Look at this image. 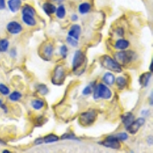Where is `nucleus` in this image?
<instances>
[{
    "label": "nucleus",
    "mask_w": 153,
    "mask_h": 153,
    "mask_svg": "<svg viewBox=\"0 0 153 153\" xmlns=\"http://www.w3.org/2000/svg\"><path fill=\"white\" fill-rule=\"evenodd\" d=\"M61 139H69V140H78L77 137L75 136L74 134L72 132H69V133H65L62 135L61 137Z\"/></svg>",
    "instance_id": "obj_32"
},
{
    "label": "nucleus",
    "mask_w": 153,
    "mask_h": 153,
    "mask_svg": "<svg viewBox=\"0 0 153 153\" xmlns=\"http://www.w3.org/2000/svg\"><path fill=\"white\" fill-rule=\"evenodd\" d=\"M137 58L136 53L132 50L119 51L114 54V59L120 65H127Z\"/></svg>",
    "instance_id": "obj_1"
},
{
    "label": "nucleus",
    "mask_w": 153,
    "mask_h": 153,
    "mask_svg": "<svg viewBox=\"0 0 153 153\" xmlns=\"http://www.w3.org/2000/svg\"><path fill=\"white\" fill-rule=\"evenodd\" d=\"M152 65H153V61H151V64L149 65V71L150 72H152Z\"/></svg>",
    "instance_id": "obj_44"
},
{
    "label": "nucleus",
    "mask_w": 153,
    "mask_h": 153,
    "mask_svg": "<svg viewBox=\"0 0 153 153\" xmlns=\"http://www.w3.org/2000/svg\"><path fill=\"white\" fill-rule=\"evenodd\" d=\"M150 114V112L149 110H142L141 112V115L143 117H149Z\"/></svg>",
    "instance_id": "obj_37"
},
{
    "label": "nucleus",
    "mask_w": 153,
    "mask_h": 153,
    "mask_svg": "<svg viewBox=\"0 0 153 153\" xmlns=\"http://www.w3.org/2000/svg\"><path fill=\"white\" fill-rule=\"evenodd\" d=\"M102 146H105L106 148L112 149L115 150H120L122 148L120 141L116 137V136H108L105 138L104 140L99 143Z\"/></svg>",
    "instance_id": "obj_7"
},
{
    "label": "nucleus",
    "mask_w": 153,
    "mask_h": 153,
    "mask_svg": "<svg viewBox=\"0 0 153 153\" xmlns=\"http://www.w3.org/2000/svg\"><path fill=\"white\" fill-rule=\"evenodd\" d=\"M0 94L3 96H8L10 94V89L3 84H0Z\"/></svg>",
    "instance_id": "obj_31"
},
{
    "label": "nucleus",
    "mask_w": 153,
    "mask_h": 153,
    "mask_svg": "<svg viewBox=\"0 0 153 153\" xmlns=\"http://www.w3.org/2000/svg\"><path fill=\"white\" fill-rule=\"evenodd\" d=\"M22 20L25 25L29 27H35L37 25V21L35 16H28V15H22Z\"/></svg>",
    "instance_id": "obj_17"
},
{
    "label": "nucleus",
    "mask_w": 153,
    "mask_h": 153,
    "mask_svg": "<svg viewBox=\"0 0 153 153\" xmlns=\"http://www.w3.org/2000/svg\"><path fill=\"white\" fill-rule=\"evenodd\" d=\"M0 144H1V145H6V144H5V142L2 141V140H1V139H0Z\"/></svg>",
    "instance_id": "obj_45"
},
{
    "label": "nucleus",
    "mask_w": 153,
    "mask_h": 153,
    "mask_svg": "<svg viewBox=\"0 0 153 153\" xmlns=\"http://www.w3.org/2000/svg\"><path fill=\"white\" fill-rule=\"evenodd\" d=\"M22 0H9L7 2L9 10L13 13H16L20 10L22 7Z\"/></svg>",
    "instance_id": "obj_13"
},
{
    "label": "nucleus",
    "mask_w": 153,
    "mask_h": 153,
    "mask_svg": "<svg viewBox=\"0 0 153 153\" xmlns=\"http://www.w3.org/2000/svg\"><path fill=\"white\" fill-rule=\"evenodd\" d=\"M56 9H57V7L53 3H51V2H45L42 5V9L48 16H51V15L54 14L56 12Z\"/></svg>",
    "instance_id": "obj_18"
},
{
    "label": "nucleus",
    "mask_w": 153,
    "mask_h": 153,
    "mask_svg": "<svg viewBox=\"0 0 153 153\" xmlns=\"http://www.w3.org/2000/svg\"><path fill=\"white\" fill-rule=\"evenodd\" d=\"M44 139V143H46V144H49V143H56L60 139V137L55 135V134L51 133L45 136L43 138Z\"/></svg>",
    "instance_id": "obj_24"
},
{
    "label": "nucleus",
    "mask_w": 153,
    "mask_h": 153,
    "mask_svg": "<svg viewBox=\"0 0 153 153\" xmlns=\"http://www.w3.org/2000/svg\"><path fill=\"white\" fill-rule=\"evenodd\" d=\"M5 8V0H0V10H3Z\"/></svg>",
    "instance_id": "obj_38"
},
{
    "label": "nucleus",
    "mask_w": 153,
    "mask_h": 153,
    "mask_svg": "<svg viewBox=\"0 0 153 153\" xmlns=\"http://www.w3.org/2000/svg\"><path fill=\"white\" fill-rule=\"evenodd\" d=\"M36 91L42 96H46L49 92L48 87L44 84H38L36 85Z\"/></svg>",
    "instance_id": "obj_25"
},
{
    "label": "nucleus",
    "mask_w": 153,
    "mask_h": 153,
    "mask_svg": "<svg viewBox=\"0 0 153 153\" xmlns=\"http://www.w3.org/2000/svg\"><path fill=\"white\" fill-rule=\"evenodd\" d=\"M66 41L67 42H68V44L69 45H71V47L73 48H76L79 45V42L78 41L76 40V39H74V38H72V37H70V36H68L66 38Z\"/></svg>",
    "instance_id": "obj_30"
},
{
    "label": "nucleus",
    "mask_w": 153,
    "mask_h": 153,
    "mask_svg": "<svg viewBox=\"0 0 153 153\" xmlns=\"http://www.w3.org/2000/svg\"><path fill=\"white\" fill-rule=\"evenodd\" d=\"M98 112L94 109H91L85 112H83L79 117V123L83 126H91L96 120H97Z\"/></svg>",
    "instance_id": "obj_4"
},
{
    "label": "nucleus",
    "mask_w": 153,
    "mask_h": 153,
    "mask_svg": "<svg viewBox=\"0 0 153 153\" xmlns=\"http://www.w3.org/2000/svg\"><path fill=\"white\" fill-rule=\"evenodd\" d=\"M68 46L65 45H63L61 47L59 48V54L61 56L63 59H66L67 56H68Z\"/></svg>",
    "instance_id": "obj_29"
},
{
    "label": "nucleus",
    "mask_w": 153,
    "mask_h": 153,
    "mask_svg": "<svg viewBox=\"0 0 153 153\" xmlns=\"http://www.w3.org/2000/svg\"><path fill=\"white\" fill-rule=\"evenodd\" d=\"M96 85H97L96 81H94V82H92V83H91L89 85L86 86V87L83 89V91H82V94H83L84 96L91 95V94L93 93L94 88Z\"/></svg>",
    "instance_id": "obj_26"
},
{
    "label": "nucleus",
    "mask_w": 153,
    "mask_h": 153,
    "mask_svg": "<svg viewBox=\"0 0 153 153\" xmlns=\"http://www.w3.org/2000/svg\"><path fill=\"white\" fill-rule=\"evenodd\" d=\"M66 78V70L64 65H58L53 71L51 81L54 85H62Z\"/></svg>",
    "instance_id": "obj_5"
},
{
    "label": "nucleus",
    "mask_w": 153,
    "mask_h": 153,
    "mask_svg": "<svg viewBox=\"0 0 153 153\" xmlns=\"http://www.w3.org/2000/svg\"><path fill=\"white\" fill-rule=\"evenodd\" d=\"M6 30L11 35H16L20 34L23 31V27L17 21H11L6 25Z\"/></svg>",
    "instance_id": "obj_10"
},
{
    "label": "nucleus",
    "mask_w": 153,
    "mask_h": 153,
    "mask_svg": "<svg viewBox=\"0 0 153 153\" xmlns=\"http://www.w3.org/2000/svg\"><path fill=\"white\" fill-rule=\"evenodd\" d=\"M52 1L57 4H61L63 2H65V0H52Z\"/></svg>",
    "instance_id": "obj_43"
},
{
    "label": "nucleus",
    "mask_w": 153,
    "mask_h": 153,
    "mask_svg": "<svg viewBox=\"0 0 153 153\" xmlns=\"http://www.w3.org/2000/svg\"><path fill=\"white\" fill-rule=\"evenodd\" d=\"M91 5L88 2H82L78 6V12L80 15H86L91 12Z\"/></svg>",
    "instance_id": "obj_21"
},
{
    "label": "nucleus",
    "mask_w": 153,
    "mask_h": 153,
    "mask_svg": "<svg viewBox=\"0 0 153 153\" xmlns=\"http://www.w3.org/2000/svg\"><path fill=\"white\" fill-rule=\"evenodd\" d=\"M0 107L2 108V110H3L4 113H8V107H7V106H6V105L2 104V105H1V106H0Z\"/></svg>",
    "instance_id": "obj_41"
},
{
    "label": "nucleus",
    "mask_w": 153,
    "mask_h": 153,
    "mask_svg": "<svg viewBox=\"0 0 153 153\" xmlns=\"http://www.w3.org/2000/svg\"><path fill=\"white\" fill-rule=\"evenodd\" d=\"M22 15H28V16H35L36 15V11L35 8L32 7L31 5L25 4L22 8Z\"/></svg>",
    "instance_id": "obj_22"
},
{
    "label": "nucleus",
    "mask_w": 153,
    "mask_h": 153,
    "mask_svg": "<svg viewBox=\"0 0 153 153\" xmlns=\"http://www.w3.org/2000/svg\"><path fill=\"white\" fill-rule=\"evenodd\" d=\"M103 83L107 86H113L115 84L116 76L111 72H106L102 77Z\"/></svg>",
    "instance_id": "obj_16"
},
{
    "label": "nucleus",
    "mask_w": 153,
    "mask_h": 153,
    "mask_svg": "<svg viewBox=\"0 0 153 153\" xmlns=\"http://www.w3.org/2000/svg\"><path fill=\"white\" fill-rule=\"evenodd\" d=\"M9 98L12 102H18L22 98V94L19 91H13L12 93L9 94Z\"/></svg>",
    "instance_id": "obj_28"
},
{
    "label": "nucleus",
    "mask_w": 153,
    "mask_h": 153,
    "mask_svg": "<svg viewBox=\"0 0 153 153\" xmlns=\"http://www.w3.org/2000/svg\"><path fill=\"white\" fill-rule=\"evenodd\" d=\"M78 16L76 14H73L71 16V20L72 22H76L77 20H78Z\"/></svg>",
    "instance_id": "obj_39"
},
{
    "label": "nucleus",
    "mask_w": 153,
    "mask_h": 153,
    "mask_svg": "<svg viewBox=\"0 0 153 153\" xmlns=\"http://www.w3.org/2000/svg\"><path fill=\"white\" fill-rule=\"evenodd\" d=\"M121 120L125 127H126L135 120V117L132 113H126L121 117Z\"/></svg>",
    "instance_id": "obj_19"
},
{
    "label": "nucleus",
    "mask_w": 153,
    "mask_h": 153,
    "mask_svg": "<svg viewBox=\"0 0 153 153\" xmlns=\"http://www.w3.org/2000/svg\"><path fill=\"white\" fill-rule=\"evenodd\" d=\"M115 84L117 85V89L119 91H123L128 85V80L124 76H119L116 77Z\"/></svg>",
    "instance_id": "obj_15"
},
{
    "label": "nucleus",
    "mask_w": 153,
    "mask_h": 153,
    "mask_svg": "<svg viewBox=\"0 0 153 153\" xmlns=\"http://www.w3.org/2000/svg\"><path fill=\"white\" fill-rule=\"evenodd\" d=\"M31 107L33 108L34 110H42L45 106V102L42 99H35L31 102Z\"/></svg>",
    "instance_id": "obj_20"
},
{
    "label": "nucleus",
    "mask_w": 153,
    "mask_h": 153,
    "mask_svg": "<svg viewBox=\"0 0 153 153\" xmlns=\"http://www.w3.org/2000/svg\"><path fill=\"white\" fill-rule=\"evenodd\" d=\"M93 97L95 100L99 99L109 100L113 97V93L107 85L103 83H100L94 87L93 91Z\"/></svg>",
    "instance_id": "obj_2"
},
{
    "label": "nucleus",
    "mask_w": 153,
    "mask_h": 153,
    "mask_svg": "<svg viewBox=\"0 0 153 153\" xmlns=\"http://www.w3.org/2000/svg\"><path fill=\"white\" fill-rule=\"evenodd\" d=\"M145 123H146L145 117L138 118L137 120H134L133 122L129 124V126H127L126 127H125L126 130L127 132H129L130 134H132V135H135V134H136L139 132V129L144 125Z\"/></svg>",
    "instance_id": "obj_9"
},
{
    "label": "nucleus",
    "mask_w": 153,
    "mask_h": 153,
    "mask_svg": "<svg viewBox=\"0 0 153 153\" xmlns=\"http://www.w3.org/2000/svg\"><path fill=\"white\" fill-rule=\"evenodd\" d=\"M9 55H10V57L12 58H15L17 56V50H16V48H13L11 49L9 51Z\"/></svg>",
    "instance_id": "obj_34"
},
{
    "label": "nucleus",
    "mask_w": 153,
    "mask_h": 153,
    "mask_svg": "<svg viewBox=\"0 0 153 153\" xmlns=\"http://www.w3.org/2000/svg\"><path fill=\"white\" fill-rule=\"evenodd\" d=\"M9 48V42L6 38L0 39V53L6 52Z\"/></svg>",
    "instance_id": "obj_27"
},
{
    "label": "nucleus",
    "mask_w": 153,
    "mask_h": 153,
    "mask_svg": "<svg viewBox=\"0 0 153 153\" xmlns=\"http://www.w3.org/2000/svg\"><path fill=\"white\" fill-rule=\"evenodd\" d=\"M147 143H148L149 146H152L153 143V140H152V136H149L147 138Z\"/></svg>",
    "instance_id": "obj_40"
},
{
    "label": "nucleus",
    "mask_w": 153,
    "mask_h": 153,
    "mask_svg": "<svg viewBox=\"0 0 153 153\" xmlns=\"http://www.w3.org/2000/svg\"><path fill=\"white\" fill-rule=\"evenodd\" d=\"M56 17L59 19H65V16H66V9H65V6L64 5H60L56 9L55 12Z\"/></svg>",
    "instance_id": "obj_23"
},
{
    "label": "nucleus",
    "mask_w": 153,
    "mask_h": 153,
    "mask_svg": "<svg viewBox=\"0 0 153 153\" xmlns=\"http://www.w3.org/2000/svg\"><path fill=\"white\" fill-rule=\"evenodd\" d=\"M86 57L84 53L81 50H77L75 51L72 59V70L73 71H76L81 68L85 63Z\"/></svg>",
    "instance_id": "obj_6"
},
{
    "label": "nucleus",
    "mask_w": 153,
    "mask_h": 153,
    "mask_svg": "<svg viewBox=\"0 0 153 153\" xmlns=\"http://www.w3.org/2000/svg\"><path fill=\"white\" fill-rule=\"evenodd\" d=\"M129 45H130V43H129V42L127 39L119 38L115 42L114 48L118 51H123L129 48Z\"/></svg>",
    "instance_id": "obj_12"
},
{
    "label": "nucleus",
    "mask_w": 153,
    "mask_h": 153,
    "mask_svg": "<svg viewBox=\"0 0 153 153\" xmlns=\"http://www.w3.org/2000/svg\"><path fill=\"white\" fill-rule=\"evenodd\" d=\"M101 65L108 71L115 72V73H121L123 71L122 66L117 62L114 58L110 55H103L100 57Z\"/></svg>",
    "instance_id": "obj_3"
},
{
    "label": "nucleus",
    "mask_w": 153,
    "mask_h": 153,
    "mask_svg": "<svg viewBox=\"0 0 153 153\" xmlns=\"http://www.w3.org/2000/svg\"><path fill=\"white\" fill-rule=\"evenodd\" d=\"M80 34H81V27H80V25L77 24L73 25L68 32V36L72 37L77 41H79Z\"/></svg>",
    "instance_id": "obj_11"
},
{
    "label": "nucleus",
    "mask_w": 153,
    "mask_h": 153,
    "mask_svg": "<svg viewBox=\"0 0 153 153\" xmlns=\"http://www.w3.org/2000/svg\"><path fill=\"white\" fill-rule=\"evenodd\" d=\"M2 100L0 99V106H1V105H2Z\"/></svg>",
    "instance_id": "obj_47"
},
{
    "label": "nucleus",
    "mask_w": 153,
    "mask_h": 153,
    "mask_svg": "<svg viewBox=\"0 0 153 153\" xmlns=\"http://www.w3.org/2000/svg\"><path fill=\"white\" fill-rule=\"evenodd\" d=\"M35 144L36 145V146H39V145H42L44 143V139L43 138L40 137V138H37L35 140Z\"/></svg>",
    "instance_id": "obj_36"
},
{
    "label": "nucleus",
    "mask_w": 153,
    "mask_h": 153,
    "mask_svg": "<svg viewBox=\"0 0 153 153\" xmlns=\"http://www.w3.org/2000/svg\"><path fill=\"white\" fill-rule=\"evenodd\" d=\"M2 152L3 153H10V152H9V150H3V151H2Z\"/></svg>",
    "instance_id": "obj_46"
},
{
    "label": "nucleus",
    "mask_w": 153,
    "mask_h": 153,
    "mask_svg": "<svg viewBox=\"0 0 153 153\" xmlns=\"http://www.w3.org/2000/svg\"><path fill=\"white\" fill-rule=\"evenodd\" d=\"M124 33H125V31H124V29L123 28H118L116 30V34L120 37L123 36Z\"/></svg>",
    "instance_id": "obj_35"
},
{
    "label": "nucleus",
    "mask_w": 153,
    "mask_h": 153,
    "mask_svg": "<svg viewBox=\"0 0 153 153\" xmlns=\"http://www.w3.org/2000/svg\"><path fill=\"white\" fill-rule=\"evenodd\" d=\"M115 136L120 141H126L129 139V135L126 132H120V133H117Z\"/></svg>",
    "instance_id": "obj_33"
},
{
    "label": "nucleus",
    "mask_w": 153,
    "mask_h": 153,
    "mask_svg": "<svg viewBox=\"0 0 153 153\" xmlns=\"http://www.w3.org/2000/svg\"><path fill=\"white\" fill-rule=\"evenodd\" d=\"M149 105L151 106H152L153 105V93L151 92V94H150L149 97Z\"/></svg>",
    "instance_id": "obj_42"
},
{
    "label": "nucleus",
    "mask_w": 153,
    "mask_h": 153,
    "mask_svg": "<svg viewBox=\"0 0 153 153\" xmlns=\"http://www.w3.org/2000/svg\"><path fill=\"white\" fill-rule=\"evenodd\" d=\"M152 72L150 71L142 74L139 78V84L143 87H148L149 84L150 80L152 78Z\"/></svg>",
    "instance_id": "obj_14"
},
{
    "label": "nucleus",
    "mask_w": 153,
    "mask_h": 153,
    "mask_svg": "<svg viewBox=\"0 0 153 153\" xmlns=\"http://www.w3.org/2000/svg\"><path fill=\"white\" fill-rule=\"evenodd\" d=\"M54 45L51 42H45L42 45L40 49V53H41V57L45 60H49L51 59V57H53L54 54Z\"/></svg>",
    "instance_id": "obj_8"
}]
</instances>
